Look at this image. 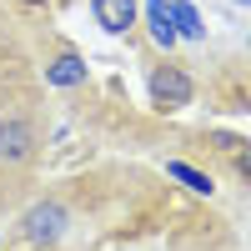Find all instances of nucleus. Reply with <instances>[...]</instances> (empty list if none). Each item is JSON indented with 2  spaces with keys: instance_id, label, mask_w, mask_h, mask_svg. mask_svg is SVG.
<instances>
[{
  "instance_id": "obj_7",
  "label": "nucleus",
  "mask_w": 251,
  "mask_h": 251,
  "mask_svg": "<svg viewBox=\"0 0 251 251\" xmlns=\"http://www.w3.org/2000/svg\"><path fill=\"white\" fill-rule=\"evenodd\" d=\"M166 176H171V181H181L191 196H211V191H216V181L206 176V171H196L191 161H166Z\"/></svg>"
},
{
  "instance_id": "obj_8",
  "label": "nucleus",
  "mask_w": 251,
  "mask_h": 251,
  "mask_svg": "<svg viewBox=\"0 0 251 251\" xmlns=\"http://www.w3.org/2000/svg\"><path fill=\"white\" fill-rule=\"evenodd\" d=\"M171 20H176V35H181V40H206L201 10L191 5V0H171Z\"/></svg>"
},
{
  "instance_id": "obj_5",
  "label": "nucleus",
  "mask_w": 251,
  "mask_h": 251,
  "mask_svg": "<svg viewBox=\"0 0 251 251\" xmlns=\"http://www.w3.org/2000/svg\"><path fill=\"white\" fill-rule=\"evenodd\" d=\"M146 30H151V40L161 50H171L176 46V20H171V5H166V0H146Z\"/></svg>"
},
{
  "instance_id": "obj_10",
  "label": "nucleus",
  "mask_w": 251,
  "mask_h": 251,
  "mask_svg": "<svg viewBox=\"0 0 251 251\" xmlns=\"http://www.w3.org/2000/svg\"><path fill=\"white\" fill-rule=\"evenodd\" d=\"M241 5H251V0H241Z\"/></svg>"
},
{
  "instance_id": "obj_9",
  "label": "nucleus",
  "mask_w": 251,
  "mask_h": 251,
  "mask_svg": "<svg viewBox=\"0 0 251 251\" xmlns=\"http://www.w3.org/2000/svg\"><path fill=\"white\" fill-rule=\"evenodd\" d=\"M15 5H30V10H35V5H46V0H15Z\"/></svg>"
},
{
  "instance_id": "obj_6",
  "label": "nucleus",
  "mask_w": 251,
  "mask_h": 251,
  "mask_svg": "<svg viewBox=\"0 0 251 251\" xmlns=\"http://www.w3.org/2000/svg\"><path fill=\"white\" fill-rule=\"evenodd\" d=\"M211 141H216V151L226 156V166H231V171H236V176L251 186V141H241V136H226V131H221V136H211Z\"/></svg>"
},
{
  "instance_id": "obj_3",
  "label": "nucleus",
  "mask_w": 251,
  "mask_h": 251,
  "mask_svg": "<svg viewBox=\"0 0 251 251\" xmlns=\"http://www.w3.org/2000/svg\"><path fill=\"white\" fill-rule=\"evenodd\" d=\"M86 55H80L75 46H66V40H46V50H40V80H46L50 91H80L86 86Z\"/></svg>"
},
{
  "instance_id": "obj_4",
  "label": "nucleus",
  "mask_w": 251,
  "mask_h": 251,
  "mask_svg": "<svg viewBox=\"0 0 251 251\" xmlns=\"http://www.w3.org/2000/svg\"><path fill=\"white\" fill-rule=\"evenodd\" d=\"M91 15L106 35H131L136 20H141V5L136 0H91Z\"/></svg>"
},
{
  "instance_id": "obj_2",
  "label": "nucleus",
  "mask_w": 251,
  "mask_h": 251,
  "mask_svg": "<svg viewBox=\"0 0 251 251\" xmlns=\"http://www.w3.org/2000/svg\"><path fill=\"white\" fill-rule=\"evenodd\" d=\"M146 91H151V106L156 111H186L196 100V80H191V71L181 66V60H171V55H161L156 66H151V75H146Z\"/></svg>"
},
{
  "instance_id": "obj_1",
  "label": "nucleus",
  "mask_w": 251,
  "mask_h": 251,
  "mask_svg": "<svg viewBox=\"0 0 251 251\" xmlns=\"http://www.w3.org/2000/svg\"><path fill=\"white\" fill-rule=\"evenodd\" d=\"M40 156H46V116L40 96L25 80L0 75V211L30 196Z\"/></svg>"
}]
</instances>
